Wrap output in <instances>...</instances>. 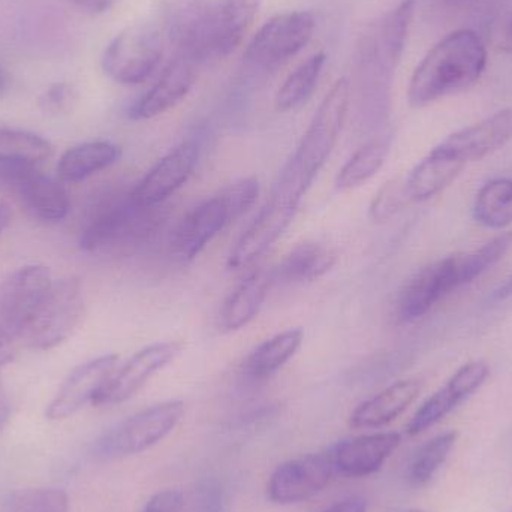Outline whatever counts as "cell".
<instances>
[{"mask_svg":"<svg viewBox=\"0 0 512 512\" xmlns=\"http://www.w3.org/2000/svg\"><path fill=\"white\" fill-rule=\"evenodd\" d=\"M119 366V355L108 354L72 370L48 405L45 417L51 421H62L74 417L87 405H95Z\"/></svg>","mask_w":512,"mask_h":512,"instance_id":"14","label":"cell"},{"mask_svg":"<svg viewBox=\"0 0 512 512\" xmlns=\"http://www.w3.org/2000/svg\"><path fill=\"white\" fill-rule=\"evenodd\" d=\"M185 403L168 400L150 406L116 424L93 445L99 460H116L144 453L164 441L182 421Z\"/></svg>","mask_w":512,"mask_h":512,"instance_id":"5","label":"cell"},{"mask_svg":"<svg viewBox=\"0 0 512 512\" xmlns=\"http://www.w3.org/2000/svg\"><path fill=\"white\" fill-rule=\"evenodd\" d=\"M465 167V162L439 144L403 179L409 201L423 203L441 194L460 176Z\"/></svg>","mask_w":512,"mask_h":512,"instance_id":"21","label":"cell"},{"mask_svg":"<svg viewBox=\"0 0 512 512\" xmlns=\"http://www.w3.org/2000/svg\"><path fill=\"white\" fill-rule=\"evenodd\" d=\"M512 248V233H504L468 254H457L460 286L474 282L493 265L498 264Z\"/></svg>","mask_w":512,"mask_h":512,"instance_id":"33","label":"cell"},{"mask_svg":"<svg viewBox=\"0 0 512 512\" xmlns=\"http://www.w3.org/2000/svg\"><path fill=\"white\" fill-rule=\"evenodd\" d=\"M337 254L333 248L318 242H304L292 248L273 268L274 282H315L336 265Z\"/></svg>","mask_w":512,"mask_h":512,"instance_id":"25","label":"cell"},{"mask_svg":"<svg viewBox=\"0 0 512 512\" xmlns=\"http://www.w3.org/2000/svg\"><path fill=\"white\" fill-rule=\"evenodd\" d=\"M325 65V54L318 53L315 56L301 63L280 87L276 95V108L282 113L295 110L306 104L312 98L319 78H321L322 69Z\"/></svg>","mask_w":512,"mask_h":512,"instance_id":"32","label":"cell"},{"mask_svg":"<svg viewBox=\"0 0 512 512\" xmlns=\"http://www.w3.org/2000/svg\"><path fill=\"white\" fill-rule=\"evenodd\" d=\"M512 140V108H505L475 125L460 129L442 141L441 146L460 161L474 162L502 149Z\"/></svg>","mask_w":512,"mask_h":512,"instance_id":"19","label":"cell"},{"mask_svg":"<svg viewBox=\"0 0 512 512\" xmlns=\"http://www.w3.org/2000/svg\"><path fill=\"white\" fill-rule=\"evenodd\" d=\"M402 444L399 433H373L343 439L328 450L336 474L369 477L381 471L384 463Z\"/></svg>","mask_w":512,"mask_h":512,"instance_id":"18","label":"cell"},{"mask_svg":"<svg viewBox=\"0 0 512 512\" xmlns=\"http://www.w3.org/2000/svg\"><path fill=\"white\" fill-rule=\"evenodd\" d=\"M421 393L418 379H402L381 393L364 400L352 411L349 426L352 429H379L402 415Z\"/></svg>","mask_w":512,"mask_h":512,"instance_id":"22","label":"cell"},{"mask_svg":"<svg viewBox=\"0 0 512 512\" xmlns=\"http://www.w3.org/2000/svg\"><path fill=\"white\" fill-rule=\"evenodd\" d=\"M185 496L179 490H162L147 502L143 512H182Z\"/></svg>","mask_w":512,"mask_h":512,"instance_id":"38","label":"cell"},{"mask_svg":"<svg viewBox=\"0 0 512 512\" xmlns=\"http://www.w3.org/2000/svg\"><path fill=\"white\" fill-rule=\"evenodd\" d=\"M448 2H451V3H465L466 0H448Z\"/></svg>","mask_w":512,"mask_h":512,"instance_id":"46","label":"cell"},{"mask_svg":"<svg viewBox=\"0 0 512 512\" xmlns=\"http://www.w3.org/2000/svg\"><path fill=\"white\" fill-rule=\"evenodd\" d=\"M457 439H459V433L451 430L421 445L409 462L408 471H406L409 486L414 489L429 486L447 462L453 448L456 447Z\"/></svg>","mask_w":512,"mask_h":512,"instance_id":"30","label":"cell"},{"mask_svg":"<svg viewBox=\"0 0 512 512\" xmlns=\"http://www.w3.org/2000/svg\"><path fill=\"white\" fill-rule=\"evenodd\" d=\"M215 0H164L159 8L162 35L177 56L197 63L210 60V23Z\"/></svg>","mask_w":512,"mask_h":512,"instance_id":"9","label":"cell"},{"mask_svg":"<svg viewBox=\"0 0 512 512\" xmlns=\"http://www.w3.org/2000/svg\"><path fill=\"white\" fill-rule=\"evenodd\" d=\"M334 472L330 454H306L274 469L267 484V496L279 505L300 504L321 493Z\"/></svg>","mask_w":512,"mask_h":512,"instance_id":"11","label":"cell"},{"mask_svg":"<svg viewBox=\"0 0 512 512\" xmlns=\"http://www.w3.org/2000/svg\"><path fill=\"white\" fill-rule=\"evenodd\" d=\"M258 195V180L246 177L197 204L183 216L174 233V254L182 261L197 258L231 222L237 221L254 206Z\"/></svg>","mask_w":512,"mask_h":512,"instance_id":"3","label":"cell"},{"mask_svg":"<svg viewBox=\"0 0 512 512\" xmlns=\"http://www.w3.org/2000/svg\"><path fill=\"white\" fill-rule=\"evenodd\" d=\"M83 315L81 280L77 277L54 280L18 340L38 351L56 348L74 333Z\"/></svg>","mask_w":512,"mask_h":512,"instance_id":"6","label":"cell"},{"mask_svg":"<svg viewBox=\"0 0 512 512\" xmlns=\"http://www.w3.org/2000/svg\"><path fill=\"white\" fill-rule=\"evenodd\" d=\"M0 180L17 194L26 210L45 222H59L68 216L71 203L62 183L44 176L38 167H0Z\"/></svg>","mask_w":512,"mask_h":512,"instance_id":"15","label":"cell"},{"mask_svg":"<svg viewBox=\"0 0 512 512\" xmlns=\"http://www.w3.org/2000/svg\"><path fill=\"white\" fill-rule=\"evenodd\" d=\"M164 54V35L155 23H138L120 32L105 50L102 69L116 83L134 86L153 74Z\"/></svg>","mask_w":512,"mask_h":512,"instance_id":"7","label":"cell"},{"mask_svg":"<svg viewBox=\"0 0 512 512\" xmlns=\"http://www.w3.org/2000/svg\"><path fill=\"white\" fill-rule=\"evenodd\" d=\"M507 36H508V41H510L512 44V17L510 20V24H508Z\"/></svg>","mask_w":512,"mask_h":512,"instance_id":"45","label":"cell"},{"mask_svg":"<svg viewBox=\"0 0 512 512\" xmlns=\"http://www.w3.org/2000/svg\"><path fill=\"white\" fill-rule=\"evenodd\" d=\"M259 0H215L210 56L221 59L236 50L258 12Z\"/></svg>","mask_w":512,"mask_h":512,"instance_id":"23","label":"cell"},{"mask_svg":"<svg viewBox=\"0 0 512 512\" xmlns=\"http://www.w3.org/2000/svg\"><path fill=\"white\" fill-rule=\"evenodd\" d=\"M409 203L411 201L406 195L405 180H390L373 198L370 204V218L375 222H387Z\"/></svg>","mask_w":512,"mask_h":512,"instance_id":"35","label":"cell"},{"mask_svg":"<svg viewBox=\"0 0 512 512\" xmlns=\"http://www.w3.org/2000/svg\"><path fill=\"white\" fill-rule=\"evenodd\" d=\"M75 8L80 11L87 12V14H102L107 12L108 9L113 8L117 0H69Z\"/></svg>","mask_w":512,"mask_h":512,"instance_id":"39","label":"cell"},{"mask_svg":"<svg viewBox=\"0 0 512 512\" xmlns=\"http://www.w3.org/2000/svg\"><path fill=\"white\" fill-rule=\"evenodd\" d=\"M301 328H289L256 346L242 364L243 375L264 381L276 375L297 354L303 343Z\"/></svg>","mask_w":512,"mask_h":512,"instance_id":"26","label":"cell"},{"mask_svg":"<svg viewBox=\"0 0 512 512\" xmlns=\"http://www.w3.org/2000/svg\"><path fill=\"white\" fill-rule=\"evenodd\" d=\"M510 512H512V511H510Z\"/></svg>","mask_w":512,"mask_h":512,"instance_id":"48","label":"cell"},{"mask_svg":"<svg viewBox=\"0 0 512 512\" xmlns=\"http://www.w3.org/2000/svg\"><path fill=\"white\" fill-rule=\"evenodd\" d=\"M14 337L0 327V367L6 366L11 363L15 357V343Z\"/></svg>","mask_w":512,"mask_h":512,"instance_id":"41","label":"cell"},{"mask_svg":"<svg viewBox=\"0 0 512 512\" xmlns=\"http://www.w3.org/2000/svg\"><path fill=\"white\" fill-rule=\"evenodd\" d=\"M228 508V493L216 480H206L195 493V512H225Z\"/></svg>","mask_w":512,"mask_h":512,"instance_id":"36","label":"cell"},{"mask_svg":"<svg viewBox=\"0 0 512 512\" xmlns=\"http://www.w3.org/2000/svg\"><path fill=\"white\" fill-rule=\"evenodd\" d=\"M460 288L457 254L427 264L406 283L397 300L400 322L423 318L439 301Z\"/></svg>","mask_w":512,"mask_h":512,"instance_id":"13","label":"cell"},{"mask_svg":"<svg viewBox=\"0 0 512 512\" xmlns=\"http://www.w3.org/2000/svg\"><path fill=\"white\" fill-rule=\"evenodd\" d=\"M349 98L351 87L348 80L342 78L331 87L313 116L309 128L304 132L294 155L280 170L279 174L283 179L289 180L303 191H309L313 180L321 173L339 141L348 114Z\"/></svg>","mask_w":512,"mask_h":512,"instance_id":"4","label":"cell"},{"mask_svg":"<svg viewBox=\"0 0 512 512\" xmlns=\"http://www.w3.org/2000/svg\"><path fill=\"white\" fill-rule=\"evenodd\" d=\"M391 149V135H379L360 147L336 177L340 191H351L366 185L384 167Z\"/></svg>","mask_w":512,"mask_h":512,"instance_id":"28","label":"cell"},{"mask_svg":"<svg viewBox=\"0 0 512 512\" xmlns=\"http://www.w3.org/2000/svg\"><path fill=\"white\" fill-rule=\"evenodd\" d=\"M512 300V273L504 282L499 283L489 295L490 304H502Z\"/></svg>","mask_w":512,"mask_h":512,"instance_id":"42","label":"cell"},{"mask_svg":"<svg viewBox=\"0 0 512 512\" xmlns=\"http://www.w3.org/2000/svg\"><path fill=\"white\" fill-rule=\"evenodd\" d=\"M487 65V51L472 30H459L439 41L415 69L408 99L420 108L468 89L477 83Z\"/></svg>","mask_w":512,"mask_h":512,"instance_id":"1","label":"cell"},{"mask_svg":"<svg viewBox=\"0 0 512 512\" xmlns=\"http://www.w3.org/2000/svg\"><path fill=\"white\" fill-rule=\"evenodd\" d=\"M183 349L185 343L180 340L153 343L141 349L114 372L96 399L95 406H116L128 402L156 373L170 366Z\"/></svg>","mask_w":512,"mask_h":512,"instance_id":"12","label":"cell"},{"mask_svg":"<svg viewBox=\"0 0 512 512\" xmlns=\"http://www.w3.org/2000/svg\"><path fill=\"white\" fill-rule=\"evenodd\" d=\"M198 156L200 149L197 143L183 141L150 168L149 173L132 189V197L141 206H161L188 182L197 167Z\"/></svg>","mask_w":512,"mask_h":512,"instance_id":"16","label":"cell"},{"mask_svg":"<svg viewBox=\"0 0 512 512\" xmlns=\"http://www.w3.org/2000/svg\"><path fill=\"white\" fill-rule=\"evenodd\" d=\"M75 96L77 93L71 84L56 83L42 93L39 107L48 114L66 113L74 104Z\"/></svg>","mask_w":512,"mask_h":512,"instance_id":"37","label":"cell"},{"mask_svg":"<svg viewBox=\"0 0 512 512\" xmlns=\"http://www.w3.org/2000/svg\"><path fill=\"white\" fill-rule=\"evenodd\" d=\"M367 511V502L364 501L363 498H358V496H354V498L343 499V501L336 502V504L331 505V507L325 508V510L319 512H366Z\"/></svg>","mask_w":512,"mask_h":512,"instance_id":"40","label":"cell"},{"mask_svg":"<svg viewBox=\"0 0 512 512\" xmlns=\"http://www.w3.org/2000/svg\"><path fill=\"white\" fill-rule=\"evenodd\" d=\"M53 282L51 271L39 264L24 265L5 277L0 282V327L18 340Z\"/></svg>","mask_w":512,"mask_h":512,"instance_id":"10","label":"cell"},{"mask_svg":"<svg viewBox=\"0 0 512 512\" xmlns=\"http://www.w3.org/2000/svg\"><path fill=\"white\" fill-rule=\"evenodd\" d=\"M122 156V149L110 141H92L66 150L57 164L60 182L78 183L107 170Z\"/></svg>","mask_w":512,"mask_h":512,"instance_id":"27","label":"cell"},{"mask_svg":"<svg viewBox=\"0 0 512 512\" xmlns=\"http://www.w3.org/2000/svg\"><path fill=\"white\" fill-rule=\"evenodd\" d=\"M159 225V207L141 206L131 191L111 195L93 210L80 246L86 252L131 251L149 243Z\"/></svg>","mask_w":512,"mask_h":512,"instance_id":"2","label":"cell"},{"mask_svg":"<svg viewBox=\"0 0 512 512\" xmlns=\"http://www.w3.org/2000/svg\"><path fill=\"white\" fill-rule=\"evenodd\" d=\"M53 146L50 141L32 132L0 128V167L26 165L38 167L50 158Z\"/></svg>","mask_w":512,"mask_h":512,"instance_id":"31","label":"cell"},{"mask_svg":"<svg viewBox=\"0 0 512 512\" xmlns=\"http://www.w3.org/2000/svg\"><path fill=\"white\" fill-rule=\"evenodd\" d=\"M273 283V270L258 268L249 273L225 300L221 310V327L231 333L251 324L264 306Z\"/></svg>","mask_w":512,"mask_h":512,"instance_id":"24","label":"cell"},{"mask_svg":"<svg viewBox=\"0 0 512 512\" xmlns=\"http://www.w3.org/2000/svg\"><path fill=\"white\" fill-rule=\"evenodd\" d=\"M489 373V366L483 361H472L460 367L444 387L439 388L418 408L406 427L408 435H420L444 420L457 406L462 405L483 387Z\"/></svg>","mask_w":512,"mask_h":512,"instance_id":"17","label":"cell"},{"mask_svg":"<svg viewBox=\"0 0 512 512\" xmlns=\"http://www.w3.org/2000/svg\"><path fill=\"white\" fill-rule=\"evenodd\" d=\"M194 81L195 63L185 57L176 56L158 83L132 104L128 116L132 120H149L167 113L186 98L194 86Z\"/></svg>","mask_w":512,"mask_h":512,"instance_id":"20","label":"cell"},{"mask_svg":"<svg viewBox=\"0 0 512 512\" xmlns=\"http://www.w3.org/2000/svg\"><path fill=\"white\" fill-rule=\"evenodd\" d=\"M5 512H69V499L59 489L17 490L6 499Z\"/></svg>","mask_w":512,"mask_h":512,"instance_id":"34","label":"cell"},{"mask_svg":"<svg viewBox=\"0 0 512 512\" xmlns=\"http://www.w3.org/2000/svg\"><path fill=\"white\" fill-rule=\"evenodd\" d=\"M12 219V210L9 207L8 203L5 201H0V236H2L3 231L9 227Z\"/></svg>","mask_w":512,"mask_h":512,"instance_id":"43","label":"cell"},{"mask_svg":"<svg viewBox=\"0 0 512 512\" xmlns=\"http://www.w3.org/2000/svg\"><path fill=\"white\" fill-rule=\"evenodd\" d=\"M402 512H427V511H423V510H406V511H402Z\"/></svg>","mask_w":512,"mask_h":512,"instance_id":"47","label":"cell"},{"mask_svg":"<svg viewBox=\"0 0 512 512\" xmlns=\"http://www.w3.org/2000/svg\"><path fill=\"white\" fill-rule=\"evenodd\" d=\"M315 26V18L310 12L276 15L258 30L248 45L246 65L254 71H274L306 47Z\"/></svg>","mask_w":512,"mask_h":512,"instance_id":"8","label":"cell"},{"mask_svg":"<svg viewBox=\"0 0 512 512\" xmlns=\"http://www.w3.org/2000/svg\"><path fill=\"white\" fill-rule=\"evenodd\" d=\"M11 86V78H9L8 72L0 66V98L5 95Z\"/></svg>","mask_w":512,"mask_h":512,"instance_id":"44","label":"cell"},{"mask_svg":"<svg viewBox=\"0 0 512 512\" xmlns=\"http://www.w3.org/2000/svg\"><path fill=\"white\" fill-rule=\"evenodd\" d=\"M474 219L490 230H505L512 225V179L490 180L475 198Z\"/></svg>","mask_w":512,"mask_h":512,"instance_id":"29","label":"cell"}]
</instances>
